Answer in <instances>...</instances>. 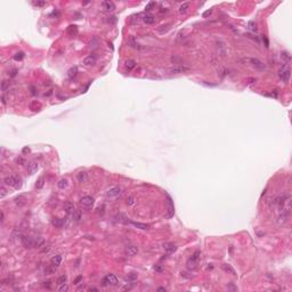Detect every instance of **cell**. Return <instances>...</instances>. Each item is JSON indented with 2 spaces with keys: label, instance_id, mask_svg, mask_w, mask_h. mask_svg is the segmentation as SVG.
<instances>
[{
  "label": "cell",
  "instance_id": "obj_9",
  "mask_svg": "<svg viewBox=\"0 0 292 292\" xmlns=\"http://www.w3.org/2000/svg\"><path fill=\"white\" fill-rule=\"evenodd\" d=\"M124 252H125V255H127V256L134 257V256H136L138 253V247L137 245H128V247H125Z\"/></svg>",
  "mask_w": 292,
  "mask_h": 292
},
{
  "label": "cell",
  "instance_id": "obj_6",
  "mask_svg": "<svg viewBox=\"0 0 292 292\" xmlns=\"http://www.w3.org/2000/svg\"><path fill=\"white\" fill-rule=\"evenodd\" d=\"M94 202H95V201H94L93 197L91 196H88V195L82 196V197H81V200H80V203L82 204V207H84V208H87V209L93 208Z\"/></svg>",
  "mask_w": 292,
  "mask_h": 292
},
{
  "label": "cell",
  "instance_id": "obj_3",
  "mask_svg": "<svg viewBox=\"0 0 292 292\" xmlns=\"http://www.w3.org/2000/svg\"><path fill=\"white\" fill-rule=\"evenodd\" d=\"M200 256H201V252H200V251H195V252H194V255L191 257L190 259H188V261H187V267L190 268V269H194V268H195L196 265H197V262H199Z\"/></svg>",
  "mask_w": 292,
  "mask_h": 292
},
{
  "label": "cell",
  "instance_id": "obj_20",
  "mask_svg": "<svg viewBox=\"0 0 292 292\" xmlns=\"http://www.w3.org/2000/svg\"><path fill=\"white\" fill-rule=\"evenodd\" d=\"M51 224H53V226H55L56 228H62L63 226H64L65 221H64V219H61V218L56 217V218H53Z\"/></svg>",
  "mask_w": 292,
  "mask_h": 292
},
{
  "label": "cell",
  "instance_id": "obj_8",
  "mask_svg": "<svg viewBox=\"0 0 292 292\" xmlns=\"http://www.w3.org/2000/svg\"><path fill=\"white\" fill-rule=\"evenodd\" d=\"M21 241H22V244H23L25 248H27V249L34 248V238L30 237V236H22Z\"/></svg>",
  "mask_w": 292,
  "mask_h": 292
},
{
  "label": "cell",
  "instance_id": "obj_11",
  "mask_svg": "<svg viewBox=\"0 0 292 292\" xmlns=\"http://www.w3.org/2000/svg\"><path fill=\"white\" fill-rule=\"evenodd\" d=\"M289 211H287V210H283V212L281 213L280 216H278L277 217V222L280 225H283V224H285V222L288 221V219H289Z\"/></svg>",
  "mask_w": 292,
  "mask_h": 292
},
{
  "label": "cell",
  "instance_id": "obj_38",
  "mask_svg": "<svg viewBox=\"0 0 292 292\" xmlns=\"http://www.w3.org/2000/svg\"><path fill=\"white\" fill-rule=\"evenodd\" d=\"M65 282H66V275H62L61 277H59L58 280H57V284L61 285V284H63V283H65Z\"/></svg>",
  "mask_w": 292,
  "mask_h": 292
},
{
  "label": "cell",
  "instance_id": "obj_40",
  "mask_svg": "<svg viewBox=\"0 0 292 292\" xmlns=\"http://www.w3.org/2000/svg\"><path fill=\"white\" fill-rule=\"evenodd\" d=\"M8 84H9V82H8V81H6V80H4V81H2V82H1V90H2V91H5V90L7 89Z\"/></svg>",
  "mask_w": 292,
  "mask_h": 292
},
{
  "label": "cell",
  "instance_id": "obj_13",
  "mask_svg": "<svg viewBox=\"0 0 292 292\" xmlns=\"http://www.w3.org/2000/svg\"><path fill=\"white\" fill-rule=\"evenodd\" d=\"M163 249H164V251L168 253V255H171V253H174L175 251L177 250V247H176L174 243H164L163 244Z\"/></svg>",
  "mask_w": 292,
  "mask_h": 292
},
{
  "label": "cell",
  "instance_id": "obj_28",
  "mask_svg": "<svg viewBox=\"0 0 292 292\" xmlns=\"http://www.w3.org/2000/svg\"><path fill=\"white\" fill-rule=\"evenodd\" d=\"M248 29H249V31H251V32H257V24H256V22L250 21L249 23H248Z\"/></svg>",
  "mask_w": 292,
  "mask_h": 292
},
{
  "label": "cell",
  "instance_id": "obj_29",
  "mask_svg": "<svg viewBox=\"0 0 292 292\" xmlns=\"http://www.w3.org/2000/svg\"><path fill=\"white\" fill-rule=\"evenodd\" d=\"M136 66V62L133 61V59H128L127 62H125V67L128 68V70H133V68Z\"/></svg>",
  "mask_w": 292,
  "mask_h": 292
},
{
  "label": "cell",
  "instance_id": "obj_21",
  "mask_svg": "<svg viewBox=\"0 0 292 292\" xmlns=\"http://www.w3.org/2000/svg\"><path fill=\"white\" fill-rule=\"evenodd\" d=\"M61 262H62V255H56L55 257H53V259H51V265L54 266V267H56L57 268L59 265H61Z\"/></svg>",
  "mask_w": 292,
  "mask_h": 292
},
{
  "label": "cell",
  "instance_id": "obj_56",
  "mask_svg": "<svg viewBox=\"0 0 292 292\" xmlns=\"http://www.w3.org/2000/svg\"><path fill=\"white\" fill-rule=\"evenodd\" d=\"M89 291H90V292H91V291L97 292V291H98V289H96V288H90V289H89Z\"/></svg>",
  "mask_w": 292,
  "mask_h": 292
},
{
  "label": "cell",
  "instance_id": "obj_32",
  "mask_svg": "<svg viewBox=\"0 0 292 292\" xmlns=\"http://www.w3.org/2000/svg\"><path fill=\"white\" fill-rule=\"evenodd\" d=\"M43 185H45V179L41 177V178H39V179H38L37 184H36V188H37V190H41V188L43 187Z\"/></svg>",
  "mask_w": 292,
  "mask_h": 292
},
{
  "label": "cell",
  "instance_id": "obj_30",
  "mask_svg": "<svg viewBox=\"0 0 292 292\" xmlns=\"http://www.w3.org/2000/svg\"><path fill=\"white\" fill-rule=\"evenodd\" d=\"M143 21L145 22L146 24H153L154 23V17L151 16V15H145V16L143 17Z\"/></svg>",
  "mask_w": 292,
  "mask_h": 292
},
{
  "label": "cell",
  "instance_id": "obj_12",
  "mask_svg": "<svg viewBox=\"0 0 292 292\" xmlns=\"http://www.w3.org/2000/svg\"><path fill=\"white\" fill-rule=\"evenodd\" d=\"M96 64V57L94 55H89L83 59V65L84 66H94Z\"/></svg>",
  "mask_w": 292,
  "mask_h": 292
},
{
  "label": "cell",
  "instance_id": "obj_27",
  "mask_svg": "<svg viewBox=\"0 0 292 292\" xmlns=\"http://www.w3.org/2000/svg\"><path fill=\"white\" fill-rule=\"evenodd\" d=\"M282 59H283L284 64H289V63H290V59H291L290 54H289L288 51H283L282 53Z\"/></svg>",
  "mask_w": 292,
  "mask_h": 292
},
{
  "label": "cell",
  "instance_id": "obj_51",
  "mask_svg": "<svg viewBox=\"0 0 292 292\" xmlns=\"http://www.w3.org/2000/svg\"><path fill=\"white\" fill-rule=\"evenodd\" d=\"M73 216H74V220L75 221H79L80 220V213H73Z\"/></svg>",
  "mask_w": 292,
  "mask_h": 292
},
{
  "label": "cell",
  "instance_id": "obj_23",
  "mask_svg": "<svg viewBox=\"0 0 292 292\" xmlns=\"http://www.w3.org/2000/svg\"><path fill=\"white\" fill-rule=\"evenodd\" d=\"M57 186H58V188L59 190H65V188H67V186H68V181H67V179H61L57 183Z\"/></svg>",
  "mask_w": 292,
  "mask_h": 292
},
{
  "label": "cell",
  "instance_id": "obj_60",
  "mask_svg": "<svg viewBox=\"0 0 292 292\" xmlns=\"http://www.w3.org/2000/svg\"><path fill=\"white\" fill-rule=\"evenodd\" d=\"M4 218H5V215H4V212L1 211V222L4 221Z\"/></svg>",
  "mask_w": 292,
  "mask_h": 292
},
{
  "label": "cell",
  "instance_id": "obj_37",
  "mask_svg": "<svg viewBox=\"0 0 292 292\" xmlns=\"http://www.w3.org/2000/svg\"><path fill=\"white\" fill-rule=\"evenodd\" d=\"M153 269H154L156 273H159V274H161V273L164 272V268H163L161 265H155L154 267H153Z\"/></svg>",
  "mask_w": 292,
  "mask_h": 292
},
{
  "label": "cell",
  "instance_id": "obj_48",
  "mask_svg": "<svg viewBox=\"0 0 292 292\" xmlns=\"http://www.w3.org/2000/svg\"><path fill=\"white\" fill-rule=\"evenodd\" d=\"M227 289H228V290H233V291H236V290H237V288L235 287L233 283H230V284H228V285H227Z\"/></svg>",
  "mask_w": 292,
  "mask_h": 292
},
{
  "label": "cell",
  "instance_id": "obj_2",
  "mask_svg": "<svg viewBox=\"0 0 292 292\" xmlns=\"http://www.w3.org/2000/svg\"><path fill=\"white\" fill-rule=\"evenodd\" d=\"M4 184L7 185V186L14 187V188H20L21 187V179L16 175H12V176H8V177L5 178Z\"/></svg>",
  "mask_w": 292,
  "mask_h": 292
},
{
  "label": "cell",
  "instance_id": "obj_57",
  "mask_svg": "<svg viewBox=\"0 0 292 292\" xmlns=\"http://www.w3.org/2000/svg\"><path fill=\"white\" fill-rule=\"evenodd\" d=\"M31 90H32V95H37V93H36V89H34L33 87H31Z\"/></svg>",
  "mask_w": 292,
  "mask_h": 292
},
{
  "label": "cell",
  "instance_id": "obj_34",
  "mask_svg": "<svg viewBox=\"0 0 292 292\" xmlns=\"http://www.w3.org/2000/svg\"><path fill=\"white\" fill-rule=\"evenodd\" d=\"M128 42H129L130 47H133V48H139V45H138L137 41L134 39V38H130V39H129V41H128Z\"/></svg>",
  "mask_w": 292,
  "mask_h": 292
},
{
  "label": "cell",
  "instance_id": "obj_26",
  "mask_svg": "<svg viewBox=\"0 0 292 292\" xmlns=\"http://www.w3.org/2000/svg\"><path fill=\"white\" fill-rule=\"evenodd\" d=\"M67 33L70 34V36H75V34L78 33V29L75 25H70V26L67 27Z\"/></svg>",
  "mask_w": 292,
  "mask_h": 292
},
{
  "label": "cell",
  "instance_id": "obj_25",
  "mask_svg": "<svg viewBox=\"0 0 292 292\" xmlns=\"http://www.w3.org/2000/svg\"><path fill=\"white\" fill-rule=\"evenodd\" d=\"M77 73H78V67L74 66V67H71L70 70H68L67 75H68V78H70V79H73L75 75H77Z\"/></svg>",
  "mask_w": 292,
  "mask_h": 292
},
{
  "label": "cell",
  "instance_id": "obj_31",
  "mask_svg": "<svg viewBox=\"0 0 292 292\" xmlns=\"http://www.w3.org/2000/svg\"><path fill=\"white\" fill-rule=\"evenodd\" d=\"M222 269H224L225 272H230L231 274H233V275H236V274H235L234 268L232 267L231 265H227V264H225V265H222Z\"/></svg>",
  "mask_w": 292,
  "mask_h": 292
},
{
  "label": "cell",
  "instance_id": "obj_35",
  "mask_svg": "<svg viewBox=\"0 0 292 292\" xmlns=\"http://www.w3.org/2000/svg\"><path fill=\"white\" fill-rule=\"evenodd\" d=\"M57 290H58L59 292H66V291L68 290V287H67V284L63 283V284H61V285H58V289H57Z\"/></svg>",
  "mask_w": 292,
  "mask_h": 292
},
{
  "label": "cell",
  "instance_id": "obj_5",
  "mask_svg": "<svg viewBox=\"0 0 292 292\" xmlns=\"http://www.w3.org/2000/svg\"><path fill=\"white\" fill-rule=\"evenodd\" d=\"M247 61L249 62L256 70H259V71H265L266 70V65L258 58H248Z\"/></svg>",
  "mask_w": 292,
  "mask_h": 292
},
{
  "label": "cell",
  "instance_id": "obj_18",
  "mask_svg": "<svg viewBox=\"0 0 292 292\" xmlns=\"http://www.w3.org/2000/svg\"><path fill=\"white\" fill-rule=\"evenodd\" d=\"M102 6H103V9L106 12H112L115 9V5L112 1H103Z\"/></svg>",
  "mask_w": 292,
  "mask_h": 292
},
{
  "label": "cell",
  "instance_id": "obj_7",
  "mask_svg": "<svg viewBox=\"0 0 292 292\" xmlns=\"http://www.w3.org/2000/svg\"><path fill=\"white\" fill-rule=\"evenodd\" d=\"M190 68L187 66H183V65H178V66H174L171 68H169V72L171 74H179V73H185V72H188Z\"/></svg>",
  "mask_w": 292,
  "mask_h": 292
},
{
  "label": "cell",
  "instance_id": "obj_52",
  "mask_svg": "<svg viewBox=\"0 0 292 292\" xmlns=\"http://www.w3.org/2000/svg\"><path fill=\"white\" fill-rule=\"evenodd\" d=\"M262 39H264V42H265V46L266 47H268L269 46V43H268V39L266 37H262Z\"/></svg>",
  "mask_w": 292,
  "mask_h": 292
},
{
  "label": "cell",
  "instance_id": "obj_4",
  "mask_svg": "<svg viewBox=\"0 0 292 292\" xmlns=\"http://www.w3.org/2000/svg\"><path fill=\"white\" fill-rule=\"evenodd\" d=\"M103 285L104 287H107V285H112V287H115L118 285V278L114 274H107L103 278Z\"/></svg>",
  "mask_w": 292,
  "mask_h": 292
},
{
  "label": "cell",
  "instance_id": "obj_41",
  "mask_svg": "<svg viewBox=\"0 0 292 292\" xmlns=\"http://www.w3.org/2000/svg\"><path fill=\"white\" fill-rule=\"evenodd\" d=\"M125 202H127V204L128 205H133V204H135V199L133 196H129L127 199V201H125Z\"/></svg>",
  "mask_w": 292,
  "mask_h": 292
},
{
  "label": "cell",
  "instance_id": "obj_33",
  "mask_svg": "<svg viewBox=\"0 0 292 292\" xmlns=\"http://www.w3.org/2000/svg\"><path fill=\"white\" fill-rule=\"evenodd\" d=\"M24 53L23 51H20V53H16V54L14 55V59L15 61H22V59L24 58Z\"/></svg>",
  "mask_w": 292,
  "mask_h": 292
},
{
  "label": "cell",
  "instance_id": "obj_59",
  "mask_svg": "<svg viewBox=\"0 0 292 292\" xmlns=\"http://www.w3.org/2000/svg\"><path fill=\"white\" fill-rule=\"evenodd\" d=\"M158 291H160V292H163V291H164V292H165V289H164V288H159Z\"/></svg>",
  "mask_w": 292,
  "mask_h": 292
},
{
  "label": "cell",
  "instance_id": "obj_36",
  "mask_svg": "<svg viewBox=\"0 0 292 292\" xmlns=\"http://www.w3.org/2000/svg\"><path fill=\"white\" fill-rule=\"evenodd\" d=\"M55 269H56V267H54V266H50V267H47L46 269H45V274L46 275H49V274H53V273L55 272Z\"/></svg>",
  "mask_w": 292,
  "mask_h": 292
},
{
  "label": "cell",
  "instance_id": "obj_42",
  "mask_svg": "<svg viewBox=\"0 0 292 292\" xmlns=\"http://www.w3.org/2000/svg\"><path fill=\"white\" fill-rule=\"evenodd\" d=\"M107 23H110V24H114L115 22H117V17L115 16H111V17H107Z\"/></svg>",
  "mask_w": 292,
  "mask_h": 292
},
{
  "label": "cell",
  "instance_id": "obj_47",
  "mask_svg": "<svg viewBox=\"0 0 292 292\" xmlns=\"http://www.w3.org/2000/svg\"><path fill=\"white\" fill-rule=\"evenodd\" d=\"M211 13H212V9H208V10H205L204 13H203L202 16L204 17V18H207L208 16H210V15H211Z\"/></svg>",
  "mask_w": 292,
  "mask_h": 292
},
{
  "label": "cell",
  "instance_id": "obj_22",
  "mask_svg": "<svg viewBox=\"0 0 292 292\" xmlns=\"http://www.w3.org/2000/svg\"><path fill=\"white\" fill-rule=\"evenodd\" d=\"M131 224H133L135 227L138 228V230H143V231H146L150 228V226L147 224H143V222H137V221H131Z\"/></svg>",
  "mask_w": 292,
  "mask_h": 292
},
{
  "label": "cell",
  "instance_id": "obj_39",
  "mask_svg": "<svg viewBox=\"0 0 292 292\" xmlns=\"http://www.w3.org/2000/svg\"><path fill=\"white\" fill-rule=\"evenodd\" d=\"M16 163H18V164H21V165H24L25 163H26V161H25V159H24V158H22V156H20V158H17V159H16Z\"/></svg>",
  "mask_w": 292,
  "mask_h": 292
},
{
  "label": "cell",
  "instance_id": "obj_10",
  "mask_svg": "<svg viewBox=\"0 0 292 292\" xmlns=\"http://www.w3.org/2000/svg\"><path fill=\"white\" fill-rule=\"evenodd\" d=\"M121 194V188L115 186V187H112L110 188V190L107 191V196L108 197H117Z\"/></svg>",
  "mask_w": 292,
  "mask_h": 292
},
{
  "label": "cell",
  "instance_id": "obj_1",
  "mask_svg": "<svg viewBox=\"0 0 292 292\" xmlns=\"http://www.w3.org/2000/svg\"><path fill=\"white\" fill-rule=\"evenodd\" d=\"M277 75L280 78L281 81L287 83L289 80H290V75H291V70H290V65L289 64H283L282 66L278 68Z\"/></svg>",
  "mask_w": 292,
  "mask_h": 292
},
{
  "label": "cell",
  "instance_id": "obj_53",
  "mask_svg": "<svg viewBox=\"0 0 292 292\" xmlns=\"http://www.w3.org/2000/svg\"><path fill=\"white\" fill-rule=\"evenodd\" d=\"M23 153H24V154H25V153H30V148H29V147H24V148H23Z\"/></svg>",
  "mask_w": 292,
  "mask_h": 292
},
{
  "label": "cell",
  "instance_id": "obj_58",
  "mask_svg": "<svg viewBox=\"0 0 292 292\" xmlns=\"http://www.w3.org/2000/svg\"><path fill=\"white\" fill-rule=\"evenodd\" d=\"M1 102H2V104H6V99H5V97L4 96H1Z\"/></svg>",
  "mask_w": 292,
  "mask_h": 292
},
{
  "label": "cell",
  "instance_id": "obj_55",
  "mask_svg": "<svg viewBox=\"0 0 292 292\" xmlns=\"http://www.w3.org/2000/svg\"><path fill=\"white\" fill-rule=\"evenodd\" d=\"M48 250H49V247L47 245V248H43V249L41 250V252H47V251H48Z\"/></svg>",
  "mask_w": 292,
  "mask_h": 292
},
{
  "label": "cell",
  "instance_id": "obj_17",
  "mask_svg": "<svg viewBox=\"0 0 292 292\" xmlns=\"http://www.w3.org/2000/svg\"><path fill=\"white\" fill-rule=\"evenodd\" d=\"M77 179H78V181H79V183H81V184L87 183L88 179H89V178H88V174H87V172H84V171H80L79 174L77 175Z\"/></svg>",
  "mask_w": 292,
  "mask_h": 292
},
{
  "label": "cell",
  "instance_id": "obj_43",
  "mask_svg": "<svg viewBox=\"0 0 292 292\" xmlns=\"http://www.w3.org/2000/svg\"><path fill=\"white\" fill-rule=\"evenodd\" d=\"M33 5L37 6V7H42V6L46 5V1H34Z\"/></svg>",
  "mask_w": 292,
  "mask_h": 292
},
{
  "label": "cell",
  "instance_id": "obj_15",
  "mask_svg": "<svg viewBox=\"0 0 292 292\" xmlns=\"http://www.w3.org/2000/svg\"><path fill=\"white\" fill-rule=\"evenodd\" d=\"M26 201H27V199L25 195H18L15 197V204L17 207H23L26 204Z\"/></svg>",
  "mask_w": 292,
  "mask_h": 292
},
{
  "label": "cell",
  "instance_id": "obj_49",
  "mask_svg": "<svg viewBox=\"0 0 292 292\" xmlns=\"http://www.w3.org/2000/svg\"><path fill=\"white\" fill-rule=\"evenodd\" d=\"M171 61H172V62H174L175 64H176V63H177V62H183V59H181L180 57H177V56H175V57H172V58H171Z\"/></svg>",
  "mask_w": 292,
  "mask_h": 292
},
{
  "label": "cell",
  "instance_id": "obj_16",
  "mask_svg": "<svg viewBox=\"0 0 292 292\" xmlns=\"http://www.w3.org/2000/svg\"><path fill=\"white\" fill-rule=\"evenodd\" d=\"M38 168H39V165H38L37 162H34V161L30 162L29 164H27V174H29V175H33L34 172H37Z\"/></svg>",
  "mask_w": 292,
  "mask_h": 292
},
{
  "label": "cell",
  "instance_id": "obj_19",
  "mask_svg": "<svg viewBox=\"0 0 292 292\" xmlns=\"http://www.w3.org/2000/svg\"><path fill=\"white\" fill-rule=\"evenodd\" d=\"M45 238L41 237V236H37L34 237V248H38V249H40V248L45 247Z\"/></svg>",
  "mask_w": 292,
  "mask_h": 292
},
{
  "label": "cell",
  "instance_id": "obj_46",
  "mask_svg": "<svg viewBox=\"0 0 292 292\" xmlns=\"http://www.w3.org/2000/svg\"><path fill=\"white\" fill-rule=\"evenodd\" d=\"M0 197H4L6 194H7V191H6V188L4 187V186H1V188H0Z\"/></svg>",
  "mask_w": 292,
  "mask_h": 292
},
{
  "label": "cell",
  "instance_id": "obj_54",
  "mask_svg": "<svg viewBox=\"0 0 292 292\" xmlns=\"http://www.w3.org/2000/svg\"><path fill=\"white\" fill-rule=\"evenodd\" d=\"M16 73H17V70H13V71L10 72V77H15V75H16Z\"/></svg>",
  "mask_w": 292,
  "mask_h": 292
},
{
  "label": "cell",
  "instance_id": "obj_24",
  "mask_svg": "<svg viewBox=\"0 0 292 292\" xmlns=\"http://www.w3.org/2000/svg\"><path fill=\"white\" fill-rule=\"evenodd\" d=\"M188 9H190V4H188V2H184V4H181L179 6V9H178V10H179L180 14H185V13H187Z\"/></svg>",
  "mask_w": 292,
  "mask_h": 292
},
{
  "label": "cell",
  "instance_id": "obj_45",
  "mask_svg": "<svg viewBox=\"0 0 292 292\" xmlns=\"http://www.w3.org/2000/svg\"><path fill=\"white\" fill-rule=\"evenodd\" d=\"M128 278L131 280V281H135L137 278V274H136V273H130V274L128 275Z\"/></svg>",
  "mask_w": 292,
  "mask_h": 292
},
{
  "label": "cell",
  "instance_id": "obj_44",
  "mask_svg": "<svg viewBox=\"0 0 292 292\" xmlns=\"http://www.w3.org/2000/svg\"><path fill=\"white\" fill-rule=\"evenodd\" d=\"M153 6H154V2H153V1L148 2V4L146 5V7H145V10H146V12H150L151 9H152V7H153Z\"/></svg>",
  "mask_w": 292,
  "mask_h": 292
},
{
  "label": "cell",
  "instance_id": "obj_50",
  "mask_svg": "<svg viewBox=\"0 0 292 292\" xmlns=\"http://www.w3.org/2000/svg\"><path fill=\"white\" fill-rule=\"evenodd\" d=\"M80 281H82V276H78L77 278H75V281H74V284L75 285H78L80 283Z\"/></svg>",
  "mask_w": 292,
  "mask_h": 292
},
{
  "label": "cell",
  "instance_id": "obj_14",
  "mask_svg": "<svg viewBox=\"0 0 292 292\" xmlns=\"http://www.w3.org/2000/svg\"><path fill=\"white\" fill-rule=\"evenodd\" d=\"M64 210L66 211V213H68V215H73V213L75 212L74 204L72 202H70V201H66V202L64 203Z\"/></svg>",
  "mask_w": 292,
  "mask_h": 292
}]
</instances>
